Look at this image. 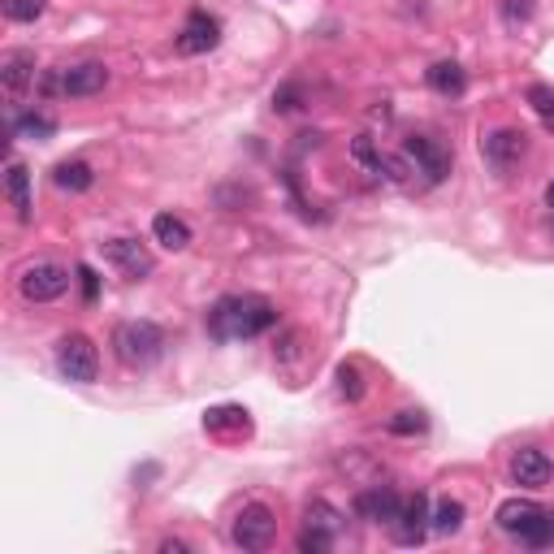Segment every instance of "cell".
Returning <instances> with one entry per match:
<instances>
[{"label": "cell", "instance_id": "obj_1", "mask_svg": "<svg viewBox=\"0 0 554 554\" xmlns=\"http://www.w3.org/2000/svg\"><path fill=\"white\" fill-rule=\"evenodd\" d=\"M277 325V308L265 295H226L208 308V334L217 342H247Z\"/></svg>", "mask_w": 554, "mask_h": 554}, {"label": "cell", "instance_id": "obj_2", "mask_svg": "<svg viewBox=\"0 0 554 554\" xmlns=\"http://www.w3.org/2000/svg\"><path fill=\"white\" fill-rule=\"evenodd\" d=\"M113 355L126 368H152L165 355V334L152 321H122L113 329Z\"/></svg>", "mask_w": 554, "mask_h": 554}, {"label": "cell", "instance_id": "obj_3", "mask_svg": "<svg viewBox=\"0 0 554 554\" xmlns=\"http://www.w3.org/2000/svg\"><path fill=\"white\" fill-rule=\"evenodd\" d=\"M57 373L65 381H78V386H87V381L100 377V351L96 342L87 334H65L57 342Z\"/></svg>", "mask_w": 554, "mask_h": 554}, {"label": "cell", "instance_id": "obj_4", "mask_svg": "<svg viewBox=\"0 0 554 554\" xmlns=\"http://www.w3.org/2000/svg\"><path fill=\"white\" fill-rule=\"evenodd\" d=\"M524 152H529V135L516 126H498V130H485L481 135V156L494 174H511V169L524 161Z\"/></svg>", "mask_w": 554, "mask_h": 554}, {"label": "cell", "instance_id": "obj_5", "mask_svg": "<svg viewBox=\"0 0 554 554\" xmlns=\"http://www.w3.org/2000/svg\"><path fill=\"white\" fill-rule=\"evenodd\" d=\"M234 546L239 550H269L273 546V537H277V520H273V511L265 503H247L239 516H234Z\"/></svg>", "mask_w": 554, "mask_h": 554}, {"label": "cell", "instance_id": "obj_6", "mask_svg": "<svg viewBox=\"0 0 554 554\" xmlns=\"http://www.w3.org/2000/svg\"><path fill=\"white\" fill-rule=\"evenodd\" d=\"M18 290L26 303H52L61 299L65 290H70V273L61 265H48V260H39V265H26L22 277H18Z\"/></svg>", "mask_w": 554, "mask_h": 554}, {"label": "cell", "instance_id": "obj_7", "mask_svg": "<svg viewBox=\"0 0 554 554\" xmlns=\"http://www.w3.org/2000/svg\"><path fill=\"white\" fill-rule=\"evenodd\" d=\"M403 156L416 165V174H425L429 187H438V182H446V174H451V152H446L438 139H429V135L403 139Z\"/></svg>", "mask_w": 554, "mask_h": 554}, {"label": "cell", "instance_id": "obj_8", "mask_svg": "<svg viewBox=\"0 0 554 554\" xmlns=\"http://www.w3.org/2000/svg\"><path fill=\"white\" fill-rule=\"evenodd\" d=\"M217 44H221V22L204 9H195L191 18L182 22L178 39H174V48L182 52V57H200V52H213Z\"/></svg>", "mask_w": 554, "mask_h": 554}, {"label": "cell", "instance_id": "obj_9", "mask_svg": "<svg viewBox=\"0 0 554 554\" xmlns=\"http://www.w3.org/2000/svg\"><path fill=\"white\" fill-rule=\"evenodd\" d=\"M104 260H109L122 277H130V282H143V277L156 269L152 252L139 239H109V243H104Z\"/></svg>", "mask_w": 554, "mask_h": 554}, {"label": "cell", "instance_id": "obj_10", "mask_svg": "<svg viewBox=\"0 0 554 554\" xmlns=\"http://www.w3.org/2000/svg\"><path fill=\"white\" fill-rule=\"evenodd\" d=\"M425 533H429V498L425 494L403 498L399 516L390 520V537L399 546H420V542H425Z\"/></svg>", "mask_w": 554, "mask_h": 554}, {"label": "cell", "instance_id": "obj_11", "mask_svg": "<svg viewBox=\"0 0 554 554\" xmlns=\"http://www.w3.org/2000/svg\"><path fill=\"white\" fill-rule=\"evenodd\" d=\"M554 477V464L546 451H537V446H520L516 455H511V481L524 485V490H546Z\"/></svg>", "mask_w": 554, "mask_h": 554}, {"label": "cell", "instance_id": "obj_12", "mask_svg": "<svg viewBox=\"0 0 554 554\" xmlns=\"http://www.w3.org/2000/svg\"><path fill=\"white\" fill-rule=\"evenodd\" d=\"M399 507H403V494H394L390 485H368V490L355 494V516L368 520V524H386L390 529V520L399 516Z\"/></svg>", "mask_w": 554, "mask_h": 554}, {"label": "cell", "instance_id": "obj_13", "mask_svg": "<svg viewBox=\"0 0 554 554\" xmlns=\"http://www.w3.org/2000/svg\"><path fill=\"white\" fill-rule=\"evenodd\" d=\"M0 87H5L9 104H18L22 91L35 87V52H26V48L5 52V57H0Z\"/></svg>", "mask_w": 554, "mask_h": 554}, {"label": "cell", "instance_id": "obj_14", "mask_svg": "<svg viewBox=\"0 0 554 554\" xmlns=\"http://www.w3.org/2000/svg\"><path fill=\"white\" fill-rule=\"evenodd\" d=\"M104 87H109V70H104V61H83V65L61 70V96H70V100L100 96Z\"/></svg>", "mask_w": 554, "mask_h": 554}, {"label": "cell", "instance_id": "obj_15", "mask_svg": "<svg viewBox=\"0 0 554 554\" xmlns=\"http://www.w3.org/2000/svg\"><path fill=\"white\" fill-rule=\"evenodd\" d=\"M204 429L213 433V438H243V433H252V416H247V407L221 403V407H208L204 412Z\"/></svg>", "mask_w": 554, "mask_h": 554}, {"label": "cell", "instance_id": "obj_16", "mask_svg": "<svg viewBox=\"0 0 554 554\" xmlns=\"http://www.w3.org/2000/svg\"><path fill=\"white\" fill-rule=\"evenodd\" d=\"M425 78H429V87L438 91V96H446V100H459V96L468 91V74H464V65H459V61H438V65H429Z\"/></svg>", "mask_w": 554, "mask_h": 554}, {"label": "cell", "instance_id": "obj_17", "mask_svg": "<svg viewBox=\"0 0 554 554\" xmlns=\"http://www.w3.org/2000/svg\"><path fill=\"white\" fill-rule=\"evenodd\" d=\"M5 195H9L18 221H31V208H35L31 204V174H26L22 161H9V169H5Z\"/></svg>", "mask_w": 554, "mask_h": 554}, {"label": "cell", "instance_id": "obj_18", "mask_svg": "<svg viewBox=\"0 0 554 554\" xmlns=\"http://www.w3.org/2000/svg\"><path fill=\"white\" fill-rule=\"evenodd\" d=\"M152 234H156V243H161L165 252H182V247H191V226L182 217H174V213H156L152 217Z\"/></svg>", "mask_w": 554, "mask_h": 554}, {"label": "cell", "instance_id": "obj_19", "mask_svg": "<svg viewBox=\"0 0 554 554\" xmlns=\"http://www.w3.org/2000/svg\"><path fill=\"white\" fill-rule=\"evenodd\" d=\"M537 511H542V503H533V498H507L503 507H498V529L511 533V537H520L524 533V524H529Z\"/></svg>", "mask_w": 554, "mask_h": 554}, {"label": "cell", "instance_id": "obj_20", "mask_svg": "<svg viewBox=\"0 0 554 554\" xmlns=\"http://www.w3.org/2000/svg\"><path fill=\"white\" fill-rule=\"evenodd\" d=\"M464 503L459 498H438V507L429 511V533H438V537H455L459 529H464Z\"/></svg>", "mask_w": 554, "mask_h": 554}, {"label": "cell", "instance_id": "obj_21", "mask_svg": "<svg viewBox=\"0 0 554 554\" xmlns=\"http://www.w3.org/2000/svg\"><path fill=\"white\" fill-rule=\"evenodd\" d=\"M52 182H57L61 191L78 195V191H91V187H96V174H91L87 161H61L57 169H52Z\"/></svg>", "mask_w": 554, "mask_h": 554}, {"label": "cell", "instance_id": "obj_22", "mask_svg": "<svg viewBox=\"0 0 554 554\" xmlns=\"http://www.w3.org/2000/svg\"><path fill=\"white\" fill-rule=\"evenodd\" d=\"M9 135L13 139H52V135H57V117H48V113H22V117H13Z\"/></svg>", "mask_w": 554, "mask_h": 554}, {"label": "cell", "instance_id": "obj_23", "mask_svg": "<svg viewBox=\"0 0 554 554\" xmlns=\"http://www.w3.org/2000/svg\"><path fill=\"white\" fill-rule=\"evenodd\" d=\"M520 546H529V550H546V546H554V511H546V507H542L529 524H524Z\"/></svg>", "mask_w": 554, "mask_h": 554}, {"label": "cell", "instance_id": "obj_24", "mask_svg": "<svg viewBox=\"0 0 554 554\" xmlns=\"http://www.w3.org/2000/svg\"><path fill=\"white\" fill-rule=\"evenodd\" d=\"M303 520H308V529H321V533H329V537L342 533V511L329 507L325 498H312L308 511H303Z\"/></svg>", "mask_w": 554, "mask_h": 554}, {"label": "cell", "instance_id": "obj_25", "mask_svg": "<svg viewBox=\"0 0 554 554\" xmlns=\"http://www.w3.org/2000/svg\"><path fill=\"white\" fill-rule=\"evenodd\" d=\"M386 429L394 433V438H416V433L429 429V416L416 412V407H403V412H394V416L386 420Z\"/></svg>", "mask_w": 554, "mask_h": 554}, {"label": "cell", "instance_id": "obj_26", "mask_svg": "<svg viewBox=\"0 0 554 554\" xmlns=\"http://www.w3.org/2000/svg\"><path fill=\"white\" fill-rule=\"evenodd\" d=\"M524 100L533 104V113H537V122H542L550 135H554V87L546 83H533L529 91H524Z\"/></svg>", "mask_w": 554, "mask_h": 554}, {"label": "cell", "instance_id": "obj_27", "mask_svg": "<svg viewBox=\"0 0 554 554\" xmlns=\"http://www.w3.org/2000/svg\"><path fill=\"white\" fill-rule=\"evenodd\" d=\"M351 156H355V161H360V165L368 169V174H381V169H386V156L377 152V143L368 139V135H360V139L351 143Z\"/></svg>", "mask_w": 554, "mask_h": 554}, {"label": "cell", "instance_id": "obj_28", "mask_svg": "<svg viewBox=\"0 0 554 554\" xmlns=\"http://www.w3.org/2000/svg\"><path fill=\"white\" fill-rule=\"evenodd\" d=\"M44 9H48V0H5L9 22H35V18H44Z\"/></svg>", "mask_w": 554, "mask_h": 554}, {"label": "cell", "instance_id": "obj_29", "mask_svg": "<svg viewBox=\"0 0 554 554\" xmlns=\"http://www.w3.org/2000/svg\"><path fill=\"white\" fill-rule=\"evenodd\" d=\"M338 390H342V399H347V403H360V399H364V377H360V368H355V364H342V368H338Z\"/></svg>", "mask_w": 554, "mask_h": 554}, {"label": "cell", "instance_id": "obj_30", "mask_svg": "<svg viewBox=\"0 0 554 554\" xmlns=\"http://www.w3.org/2000/svg\"><path fill=\"white\" fill-rule=\"evenodd\" d=\"M334 542H338V537H329V533H321V529H308V524H303V533H299V550H303V554H325Z\"/></svg>", "mask_w": 554, "mask_h": 554}, {"label": "cell", "instance_id": "obj_31", "mask_svg": "<svg viewBox=\"0 0 554 554\" xmlns=\"http://www.w3.org/2000/svg\"><path fill=\"white\" fill-rule=\"evenodd\" d=\"M503 18H507V26H524V22L533 18V0H507Z\"/></svg>", "mask_w": 554, "mask_h": 554}, {"label": "cell", "instance_id": "obj_32", "mask_svg": "<svg viewBox=\"0 0 554 554\" xmlns=\"http://www.w3.org/2000/svg\"><path fill=\"white\" fill-rule=\"evenodd\" d=\"M78 282H83V299H87V303L100 299V277L91 273V265H78Z\"/></svg>", "mask_w": 554, "mask_h": 554}, {"label": "cell", "instance_id": "obj_33", "mask_svg": "<svg viewBox=\"0 0 554 554\" xmlns=\"http://www.w3.org/2000/svg\"><path fill=\"white\" fill-rule=\"evenodd\" d=\"M161 550L165 554H182V550H187V542H161Z\"/></svg>", "mask_w": 554, "mask_h": 554}, {"label": "cell", "instance_id": "obj_34", "mask_svg": "<svg viewBox=\"0 0 554 554\" xmlns=\"http://www.w3.org/2000/svg\"><path fill=\"white\" fill-rule=\"evenodd\" d=\"M546 204L554 208V178H550V187H546Z\"/></svg>", "mask_w": 554, "mask_h": 554}]
</instances>
